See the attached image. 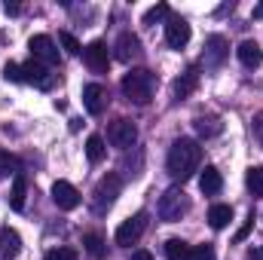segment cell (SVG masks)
I'll return each instance as SVG.
<instances>
[{"instance_id": "cell-1", "label": "cell", "mask_w": 263, "mask_h": 260, "mask_svg": "<svg viewBox=\"0 0 263 260\" xmlns=\"http://www.w3.org/2000/svg\"><path fill=\"white\" fill-rule=\"evenodd\" d=\"M199 162H202V147L193 138H178L172 147H168V156H165V165H168V175L175 181H190L196 175Z\"/></svg>"}, {"instance_id": "cell-2", "label": "cell", "mask_w": 263, "mask_h": 260, "mask_svg": "<svg viewBox=\"0 0 263 260\" xmlns=\"http://www.w3.org/2000/svg\"><path fill=\"white\" fill-rule=\"evenodd\" d=\"M153 86H156V80H153V73H150L147 67H132L129 73L123 77V83H120L123 95H126L129 101H135V104H150Z\"/></svg>"}, {"instance_id": "cell-3", "label": "cell", "mask_w": 263, "mask_h": 260, "mask_svg": "<svg viewBox=\"0 0 263 260\" xmlns=\"http://www.w3.org/2000/svg\"><path fill=\"white\" fill-rule=\"evenodd\" d=\"M156 211H159V217H162V220L175 224V220H181V217L190 211V199H187V193H184L181 187H168L165 193L159 196Z\"/></svg>"}, {"instance_id": "cell-4", "label": "cell", "mask_w": 263, "mask_h": 260, "mask_svg": "<svg viewBox=\"0 0 263 260\" xmlns=\"http://www.w3.org/2000/svg\"><path fill=\"white\" fill-rule=\"evenodd\" d=\"M123 190V181H120V175H104L98 184H95V193H92V208L98 211V214H104L114 202H117V196Z\"/></svg>"}, {"instance_id": "cell-5", "label": "cell", "mask_w": 263, "mask_h": 260, "mask_svg": "<svg viewBox=\"0 0 263 260\" xmlns=\"http://www.w3.org/2000/svg\"><path fill=\"white\" fill-rule=\"evenodd\" d=\"M28 49H31V55L40 62V65H59V46H55V40L49 37V34H34L31 40H28Z\"/></svg>"}, {"instance_id": "cell-6", "label": "cell", "mask_w": 263, "mask_h": 260, "mask_svg": "<svg viewBox=\"0 0 263 260\" xmlns=\"http://www.w3.org/2000/svg\"><path fill=\"white\" fill-rule=\"evenodd\" d=\"M22 83H31V86H37V89L46 92V89L55 86V73H52L46 65H40L37 59H31V62L22 65Z\"/></svg>"}, {"instance_id": "cell-7", "label": "cell", "mask_w": 263, "mask_h": 260, "mask_svg": "<svg viewBox=\"0 0 263 260\" xmlns=\"http://www.w3.org/2000/svg\"><path fill=\"white\" fill-rule=\"evenodd\" d=\"M107 141H110L114 147H120V150L135 147V141H138V129H135V123L126 120V117L114 120V123H110V129H107Z\"/></svg>"}, {"instance_id": "cell-8", "label": "cell", "mask_w": 263, "mask_h": 260, "mask_svg": "<svg viewBox=\"0 0 263 260\" xmlns=\"http://www.w3.org/2000/svg\"><path fill=\"white\" fill-rule=\"evenodd\" d=\"M144 230H147V214L138 211V214H132L129 220L120 224V230H117V245H135V242L144 236Z\"/></svg>"}, {"instance_id": "cell-9", "label": "cell", "mask_w": 263, "mask_h": 260, "mask_svg": "<svg viewBox=\"0 0 263 260\" xmlns=\"http://www.w3.org/2000/svg\"><path fill=\"white\" fill-rule=\"evenodd\" d=\"M227 55H230V43H227V37L211 34V37L205 40V52H202L205 67H220L223 62H227Z\"/></svg>"}, {"instance_id": "cell-10", "label": "cell", "mask_w": 263, "mask_h": 260, "mask_svg": "<svg viewBox=\"0 0 263 260\" xmlns=\"http://www.w3.org/2000/svg\"><path fill=\"white\" fill-rule=\"evenodd\" d=\"M165 43L172 49H184L190 43V25H187V18L168 15V22H165Z\"/></svg>"}, {"instance_id": "cell-11", "label": "cell", "mask_w": 263, "mask_h": 260, "mask_svg": "<svg viewBox=\"0 0 263 260\" xmlns=\"http://www.w3.org/2000/svg\"><path fill=\"white\" fill-rule=\"evenodd\" d=\"M83 59H86V65L92 67L95 73H107V67H110V52H107V43L104 40L89 43L83 49Z\"/></svg>"}, {"instance_id": "cell-12", "label": "cell", "mask_w": 263, "mask_h": 260, "mask_svg": "<svg viewBox=\"0 0 263 260\" xmlns=\"http://www.w3.org/2000/svg\"><path fill=\"white\" fill-rule=\"evenodd\" d=\"M52 202L62 208V211H73L80 205V190L70 184V181H55L52 184Z\"/></svg>"}, {"instance_id": "cell-13", "label": "cell", "mask_w": 263, "mask_h": 260, "mask_svg": "<svg viewBox=\"0 0 263 260\" xmlns=\"http://www.w3.org/2000/svg\"><path fill=\"white\" fill-rule=\"evenodd\" d=\"M83 104H86V110H89L92 117L104 114V110H107V89L98 86V83H89V86L83 89Z\"/></svg>"}, {"instance_id": "cell-14", "label": "cell", "mask_w": 263, "mask_h": 260, "mask_svg": "<svg viewBox=\"0 0 263 260\" xmlns=\"http://www.w3.org/2000/svg\"><path fill=\"white\" fill-rule=\"evenodd\" d=\"M22 251V236L12 227H0V260H15Z\"/></svg>"}, {"instance_id": "cell-15", "label": "cell", "mask_w": 263, "mask_h": 260, "mask_svg": "<svg viewBox=\"0 0 263 260\" xmlns=\"http://www.w3.org/2000/svg\"><path fill=\"white\" fill-rule=\"evenodd\" d=\"M196 86H199V70H196V67H187V70L175 80L172 92H175V98H178V101H184V98H190V95L196 92Z\"/></svg>"}, {"instance_id": "cell-16", "label": "cell", "mask_w": 263, "mask_h": 260, "mask_svg": "<svg viewBox=\"0 0 263 260\" xmlns=\"http://www.w3.org/2000/svg\"><path fill=\"white\" fill-rule=\"evenodd\" d=\"M117 59L120 62H132L135 55H141V40L135 37V34H129V31H123L120 37H117Z\"/></svg>"}, {"instance_id": "cell-17", "label": "cell", "mask_w": 263, "mask_h": 260, "mask_svg": "<svg viewBox=\"0 0 263 260\" xmlns=\"http://www.w3.org/2000/svg\"><path fill=\"white\" fill-rule=\"evenodd\" d=\"M236 55H239V62L245 67H260V62H263V49L257 40H242L239 49H236Z\"/></svg>"}, {"instance_id": "cell-18", "label": "cell", "mask_w": 263, "mask_h": 260, "mask_svg": "<svg viewBox=\"0 0 263 260\" xmlns=\"http://www.w3.org/2000/svg\"><path fill=\"white\" fill-rule=\"evenodd\" d=\"M25 196H28V181L25 175H12V190H9V208L12 211H25Z\"/></svg>"}, {"instance_id": "cell-19", "label": "cell", "mask_w": 263, "mask_h": 260, "mask_svg": "<svg viewBox=\"0 0 263 260\" xmlns=\"http://www.w3.org/2000/svg\"><path fill=\"white\" fill-rule=\"evenodd\" d=\"M199 187H202V193H205V196L220 193V187H223V178H220V172H217L214 165H205V172L199 175Z\"/></svg>"}, {"instance_id": "cell-20", "label": "cell", "mask_w": 263, "mask_h": 260, "mask_svg": "<svg viewBox=\"0 0 263 260\" xmlns=\"http://www.w3.org/2000/svg\"><path fill=\"white\" fill-rule=\"evenodd\" d=\"M193 129H196L199 138H214V135L223 132V123H220L217 117H196V120H193Z\"/></svg>"}, {"instance_id": "cell-21", "label": "cell", "mask_w": 263, "mask_h": 260, "mask_svg": "<svg viewBox=\"0 0 263 260\" xmlns=\"http://www.w3.org/2000/svg\"><path fill=\"white\" fill-rule=\"evenodd\" d=\"M83 248L89 251V257H95V260L107 257V242H104L98 233H86V236H83Z\"/></svg>"}, {"instance_id": "cell-22", "label": "cell", "mask_w": 263, "mask_h": 260, "mask_svg": "<svg viewBox=\"0 0 263 260\" xmlns=\"http://www.w3.org/2000/svg\"><path fill=\"white\" fill-rule=\"evenodd\" d=\"M230 220H233V208H230V205H211V211H208V224H211L214 230H223Z\"/></svg>"}, {"instance_id": "cell-23", "label": "cell", "mask_w": 263, "mask_h": 260, "mask_svg": "<svg viewBox=\"0 0 263 260\" xmlns=\"http://www.w3.org/2000/svg\"><path fill=\"white\" fill-rule=\"evenodd\" d=\"M165 257L168 260H190V245L184 239H168L165 242Z\"/></svg>"}, {"instance_id": "cell-24", "label": "cell", "mask_w": 263, "mask_h": 260, "mask_svg": "<svg viewBox=\"0 0 263 260\" xmlns=\"http://www.w3.org/2000/svg\"><path fill=\"white\" fill-rule=\"evenodd\" d=\"M104 153H107V147H104V138L92 135V138L86 141V156H89V162H101V159H104Z\"/></svg>"}, {"instance_id": "cell-25", "label": "cell", "mask_w": 263, "mask_h": 260, "mask_svg": "<svg viewBox=\"0 0 263 260\" xmlns=\"http://www.w3.org/2000/svg\"><path fill=\"white\" fill-rule=\"evenodd\" d=\"M18 172H22V169H18V159L9 156V153H0V181L9 178V175H18Z\"/></svg>"}, {"instance_id": "cell-26", "label": "cell", "mask_w": 263, "mask_h": 260, "mask_svg": "<svg viewBox=\"0 0 263 260\" xmlns=\"http://www.w3.org/2000/svg\"><path fill=\"white\" fill-rule=\"evenodd\" d=\"M248 190L254 196H263V165L248 169Z\"/></svg>"}, {"instance_id": "cell-27", "label": "cell", "mask_w": 263, "mask_h": 260, "mask_svg": "<svg viewBox=\"0 0 263 260\" xmlns=\"http://www.w3.org/2000/svg\"><path fill=\"white\" fill-rule=\"evenodd\" d=\"M162 18H168V3H156L153 9L144 12V25H156V22H162Z\"/></svg>"}, {"instance_id": "cell-28", "label": "cell", "mask_w": 263, "mask_h": 260, "mask_svg": "<svg viewBox=\"0 0 263 260\" xmlns=\"http://www.w3.org/2000/svg\"><path fill=\"white\" fill-rule=\"evenodd\" d=\"M59 40H62V46L67 49V55H80V52H83V46H80V40H77L73 34L62 31V34H59Z\"/></svg>"}, {"instance_id": "cell-29", "label": "cell", "mask_w": 263, "mask_h": 260, "mask_svg": "<svg viewBox=\"0 0 263 260\" xmlns=\"http://www.w3.org/2000/svg\"><path fill=\"white\" fill-rule=\"evenodd\" d=\"M190 260H214V248L205 245H190Z\"/></svg>"}, {"instance_id": "cell-30", "label": "cell", "mask_w": 263, "mask_h": 260, "mask_svg": "<svg viewBox=\"0 0 263 260\" xmlns=\"http://www.w3.org/2000/svg\"><path fill=\"white\" fill-rule=\"evenodd\" d=\"M43 260H77V251L73 248H55V251H49Z\"/></svg>"}, {"instance_id": "cell-31", "label": "cell", "mask_w": 263, "mask_h": 260, "mask_svg": "<svg viewBox=\"0 0 263 260\" xmlns=\"http://www.w3.org/2000/svg\"><path fill=\"white\" fill-rule=\"evenodd\" d=\"M3 77H6V80H12V83H22V65L9 62V65L3 67Z\"/></svg>"}, {"instance_id": "cell-32", "label": "cell", "mask_w": 263, "mask_h": 260, "mask_svg": "<svg viewBox=\"0 0 263 260\" xmlns=\"http://www.w3.org/2000/svg\"><path fill=\"white\" fill-rule=\"evenodd\" d=\"M251 129H254V138H257V144L263 147V110L254 117V123H251Z\"/></svg>"}, {"instance_id": "cell-33", "label": "cell", "mask_w": 263, "mask_h": 260, "mask_svg": "<svg viewBox=\"0 0 263 260\" xmlns=\"http://www.w3.org/2000/svg\"><path fill=\"white\" fill-rule=\"evenodd\" d=\"M3 9H6V15H18V12H22V6H18L15 0H12V3L6 0V3H3Z\"/></svg>"}, {"instance_id": "cell-34", "label": "cell", "mask_w": 263, "mask_h": 260, "mask_svg": "<svg viewBox=\"0 0 263 260\" xmlns=\"http://www.w3.org/2000/svg\"><path fill=\"white\" fill-rule=\"evenodd\" d=\"M251 224H254V214H251V220H248V224H245V227H242V230L236 233V242H242V239H245V236L251 233Z\"/></svg>"}, {"instance_id": "cell-35", "label": "cell", "mask_w": 263, "mask_h": 260, "mask_svg": "<svg viewBox=\"0 0 263 260\" xmlns=\"http://www.w3.org/2000/svg\"><path fill=\"white\" fill-rule=\"evenodd\" d=\"M245 260H263V245L260 248H251V251H248V257Z\"/></svg>"}, {"instance_id": "cell-36", "label": "cell", "mask_w": 263, "mask_h": 260, "mask_svg": "<svg viewBox=\"0 0 263 260\" xmlns=\"http://www.w3.org/2000/svg\"><path fill=\"white\" fill-rule=\"evenodd\" d=\"M132 260H153V254H150V251H135Z\"/></svg>"}, {"instance_id": "cell-37", "label": "cell", "mask_w": 263, "mask_h": 260, "mask_svg": "<svg viewBox=\"0 0 263 260\" xmlns=\"http://www.w3.org/2000/svg\"><path fill=\"white\" fill-rule=\"evenodd\" d=\"M254 18H263V3H257V6H254Z\"/></svg>"}]
</instances>
